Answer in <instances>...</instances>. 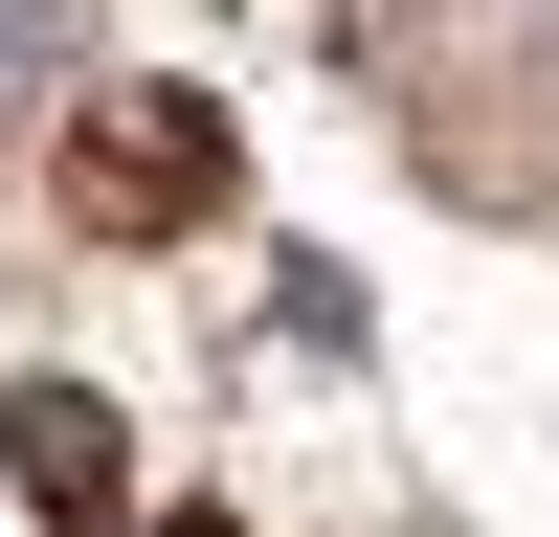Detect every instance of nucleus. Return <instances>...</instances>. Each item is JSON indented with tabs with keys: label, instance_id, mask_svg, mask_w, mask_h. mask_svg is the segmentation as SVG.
I'll return each mask as SVG.
<instances>
[{
	"label": "nucleus",
	"instance_id": "1",
	"mask_svg": "<svg viewBox=\"0 0 559 537\" xmlns=\"http://www.w3.org/2000/svg\"><path fill=\"white\" fill-rule=\"evenodd\" d=\"M90 202H134V224H202V202H224V134H202V112H134V134H90Z\"/></svg>",
	"mask_w": 559,
	"mask_h": 537
},
{
	"label": "nucleus",
	"instance_id": "2",
	"mask_svg": "<svg viewBox=\"0 0 559 537\" xmlns=\"http://www.w3.org/2000/svg\"><path fill=\"white\" fill-rule=\"evenodd\" d=\"M23 515H112V403H90V381L23 403Z\"/></svg>",
	"mask_w": 559,
	"mask_h": 537
},
{
	"label": "nucleus",
	"instance_id": "3",
	"mask_svg": "<svg viewBox=\"0 0 559 537\" xmlns=\"http://www.w3.org/2000/svg\"><path fill=\"white\" fill-rule=\"evenodd\" d=\"M23 68H68V0H0V90Z\"/></svg>",
	"mask_w": 559,
	"mask_h": 537
}]
</instances>
